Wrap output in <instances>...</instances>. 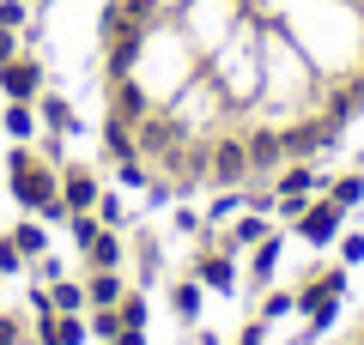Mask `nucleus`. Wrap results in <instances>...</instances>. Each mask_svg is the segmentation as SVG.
Returning a JSON list of instances; mask_svg holds the SVG:
<instances>
[{
	"instance_id": "obj_1",
	"label": "nucleus",
	"mask_w": 364,
	"mask_h": 345,
	"mask_svg": "<svg viewBox=\"0 0 364 345\" xmlns=\"http://www.w3.org/2000/svg\"><path fill=\"white\" fill-rule=\"evenodd\" d=\"M13 194H18L37 218H73V212L61 206V182H55V170L43 164V158H31L25 146H13Z\"/></svg>"
},
{
	"instance_id": "obj_2",
	"label": "nucleus",
	"mask_w": 364,
	"mask_h": 345,
	"mask_svg": "<svg viewBox=\"0 0 364 345\" xmlns=\"http://www.w3.org/2000/svg\"><path fill=\"white\" fill-rule=\"evenodd\" d=\"M207 176L225 182V188H243L249 182V146L243 140H213L207 146Z\"/></svg>"
},
{
	"instance_id": "obj_3",
	"label": "nucleus",
	"mask_w": 364,
	"mask_h": 345,
	"mask_svg": "<svg viewBox=\"0 0 364 345\" xmlns=\"http://www.w3.org/2000/svg\"><path fill=\"white\" fill-rule=\"evenodd\" d=\"M0 91H6V103H37L43 97V67L31 55H13L0 67Z\"/></svg>"
},
{
	"instance_id": "obj_4",
	"label": "nucleus",
	"mask_w": 364,
	"mask_h": 345,
	"mask_svg": "<svg viewBox=\"0 0 364 345\" xmlns=\"http://www.w3.org/2000/svg\"><path fill=\"white\" fill-rule=\"evenodd\" d=\"M334 140H340V128L328 121V115H322V121H304V128H286V133H279L286 158H298V164H304V158H316V152H328Z\"/></svg>"
},
{
	"instance_id": "obj_5",
	"label": "nucleus",
	"mask_w": 364,
	"mask_h": 345,
	"mask_svg": "<svg viewBox=\"0 0 364 345\" xmlns=\"http://www.w3.org/2000/svg\"><path fill=\"white\" fill-rule=\"evenodd\" d=\"M340 218H346V212H340L334 200H310V206L298 212V236H304L310 248H322V243H334V236H340Z\"/></svg>"
},
{
	"instance_id": "obj_6",
	"label": "nucleus",
	"mask_w": 364,
	"mask_h": 345,
	"mask_svg": "<svg viewBox=\"0 0 364 345\" xmlns=\"http://www.w3.org/2000/svg\"><path fill=\"white\" fill-rule=\"evenodd\" d=\"M340 291H346V273L328 267V273H316V279L298 291V309H304V315H322V309H334V303H340Z\"/></svg>"
},
{
	"instance_id": "obj_7",
	"label": "nucleus",
	"mask_w": 364,
	"mask_h": 345,
	"mask_svg": "<svg viewBox=\"0 0 364 345\" xmlns=\"http://www.w3.org/2000/svg\"><path fill=\"white\" fill-rule=\"evenodd\" d=\"M97 200H104V188H97L91 170H67L61 176V206L67 212H97Z\"/></svg>"
},
{
	"instance_id": "obj_8",
	"label": "nucleus",
	"mask_w": 364,
	"mask_h": 345,
	"mask_svg": "<svg viewBox=\"0 0 364 345\" xmlns=\"http://www.w3.org/2000/svg\"><path fill=\"white\" fill-rule=\"evenodd\" d=\"M195 279L207 285V291H231V285H237L231 248H200V255H195Z\"/></svg>"
},
{
	"instance_id": "obj_9",
	"label": "nucleus",
	"mask_w": 364,
	"mask_h": 345,
	"mask_svg": "<svg viewBox=\"0 0 364 345\" xmlns=\"http://www.w3.org/2000/svg\"><path fill=\"white\" fill-rule=\"evenodd\" d=\"M249 176H273V170L286 164V146H279V133H249Z\"/></svg>"
},
{
	"instance_id": "obj_10",
	"label": "nucleus",
	"mask_w": 364,
	"mask_h": 345,
	"mask_svg": "<svg viewBox=\"0 0 364 345\" xmlns=\"http://www.w3.org/2000/svg\"><path fill=\"white\" fill-rule=\"evenodd\" d=\"M104 152L116 158V164H128V158L140 152V140H134V121H122V115H109V121H104Z\"/></svg>"
},
{
	"instance_id": "obj_11",
	"label": "nucleus",
	"mask_w": 364,
	"mask_h": 345,
	"mask_svg": "<svg viewBox=\"0 0 364 345\" xmlns=\"http://www.w3.org/2000/svg\"><path fill=\"white\" fill-rule=\"evenodd\" d=\"M109 115H122V121H134V128H140L146 115H152V103H146V91L134 85V79H122V85H116V109H109Z\"/></svg>"
},
{
	"instance_id": "obj_12",
	"label": "nucleus",
	"mask_w": 364,
	"mask_h": 345,
	"mask_svg": "<svg viewBox=\"0 0 364 345\" xmlns=\"http://www.w3.org/2000/svg\"><path fill=\"white\" fill-rule=\"evenodd\" d=\"M122 291H128V285H122V273H116V267H104L97 279L85 285V303H91V309H109V303H122Z\"/></svg>"
},
{
	"instance_id": "obj_13",
	"label": "nucleus",
	"mask_w": 364,
	"mask_h": 345,
	"mask_svg": "<svg viewBox=\"0 0 364 345\" xmlns=\"http://www.w3.org/2000/svg\"><path fill=\"white\" fill-rule=\"evenodd\" d=\"M85 261H91L97 273H104V267H122V243H116V230H109V224L85 243Z\"/></svg>"
},
{
	"instance_id": "obj_14",
	"label": "nucleus",
	"mask_w": 364,
	"mask_h": 345,
	"mask_svg": "<svg viewBox=\"0 0 364 345\" xmlns=\"http://www.w3.org/2000/svg\"><path fill=\"white\" fill-rule=\"evenodd\" d=\"M13 243H18L25 261H43V255H49V230H43L37 218H25V224H13Z\"/></svg>"
},
{
	"instance_id": "obj_15",
	"label": "nucleus",
	"mask_w": 364,
	"mask_h": 345,
	"mask_svg": "<svg viewBox=\"0 0 364 345\" xmlns=\"http://www.w3.org/2000/svg\"><path fill=\"white\" fill-rule=\"evenodd\" d=\"M37 115L49 121L55 133H79V115H73V103H67V97H37Z\"/></svg>"
},
{
	"instance_id": "obj_16",
	"label": "nucleus",
	"mask_w": 364,
	"mask_h": 345,
	"mask_svg": "<svg viewBox=\"0 0 364 345\" xmlns=\"http://www.w3.org/2000/svg\"><path fill=\"white\" fill-rule=\"evenodd\" d=\"M261 236H273V230H267V218H261V212H249V218H237V224H231V243H225V248H255Z\"/></svg>"
},
{
	"instance_id": "obj_17",
	"label": "nucleus",
	"mask_w": 364,
	"mask_h": 345,
	"mask_svg": "<svg viewBox=\"0 0 364 345\" xmlns=\"http://www.w3.org/2000/svg\"><path fill=\"white\" fill-rule=\"evenodd\" d=\"M170 309H176L182 321H195L200 315V279H182L176 291H170Z\"/></svg>"
},
{
	"instance_id": "obj_18",
	"label": "nucleus",
	"mask_w": 364,
	"mask_h": 345,
	"mask_svg": "<svg viewBox=\"0 0 364 345\" xmlns=\"http://www.w3.org/2000/svg\"><path fill=\"white\" fill-rule=\"evenodd\" d=\"M49 303L61 309V315H79V309H85V285H67V279H55V285H49Z\"/></svg>"
},
{
	"instance_id": "obj_19",
	"label": "nucleus",
	"mask_w": 364,
	"mask_h": 345,
	"mask_svg": "<svg viewBox=\"0 0 364 345\" xmlns=\"http://www.w3.org/2000/svg\"><path fill=\"white\" fill-rule=\"evenodd\" d=\"M273 267H279V236H261V243H255V267H249V273H255V285H267Z\"/></svg>"
},
{
	"instance_id": "obj_20",
	"label": "nucleus",
	"mask_w": 364,
	"mask_h": 345,
	"mask_svg": "<svg viewBox=\"0 0 364 345\" xmlns=\"http://www.w3.org/2000/svg\"><path fill=\"white\" fill-rule=\"evenodd\" d=\"M6 133H13V140H31V133H37V115H31V103H6Z\"/></svg>"
},
{
	"instance_id": "obj_21",
	"label": "nucleus",
	"mask_w": 364,
	"mask_h": 345,
	"mask_svg": "<svg viewBox=\"0 0 364 345\" xmlns=\"http://www.w3.org/2000/svg\"><path fill=\"white\" fill-rule=\"evenodd\" d=\"M328 200H334L340 212H346V206H358V200H364V176H340L334 188H328Z\"/></svg>"
},
{
	"instance_id": "obj_22",
	"label": "nucleus",
	"mask_w": 364,
	"mask_h": 345,
	"mask_svg": "<svg viewBox=\"0 0 364 345\" xmlns=\"http://www.w3.org/2000/svg\"><path fill=\"white\" fill-rule=\"evenodd\" d=\"M116 315H122V327H146V297H140V291H122Z\"/></svg>"
},
{
	"instance_id": "obj_23",
	"label": "nucleus",
	"mask_w": 364,
	"mask_h": 345,
	"mask_svg": "<svg viewBox=\"0 0 364 345\" xmlns=\"http://www.w3.org/2000/svg\"><path fill=\"white\" fill-rule=\"evenodd\" d=\"M85 327H91V333H97V339L109 345V339H116V333H122V315H116V303H109V309H97V315H91Z\"/></svg>"
},
{
	"instance_id": "obj_24",
	"label": "nucleus",
	"mask_w": 364,
	"mask_h": 345,
	"mask_svg": "<svg viewBox=\"0 0 364 345\" xmlns=\"http://www.w3.org/2000/svg\"><path fill=\"white\" fill-rule=\"evenodd\" d=\"M6 273H13V279L25 273V255H18V243H13V236H0V279H6Z\"/></svg>"
},
{
	"instance_id": "obj_25",
	"label": "nucleus",
	"mask_w": 364,
	"mask_h": 345,
	"mask_svg": "<svg viewBox=\"0 0 364 345\" xmlns=\"http://www.w3.org/2000/svg\"><path fill=\"white\" fill-rule=\"evenodd\" d=\"M298 309V297H286V291H273L267 303H261V321H279V315H291Z\"/></svg>"
},
{
	"instance_id": "obj_26",
	"label": "nucleus",
	"mask_w": 364,
	"mask_h": 345,
	"mask_svg": "<svg viewBox=\"0 0 364 345\" xmlns=\"http://www.w3.org/2000/svg\"><path fill=\"white\" fill-rule=\"evenodd\" d=\"M25 25V0H0V31H18Z\"/></svg>"
},
{
	"instance_id": "obj_27",
	"label": "nucleus",
	"mask_w": 364,
	"mask_h": 345,
	"mask_svg": "<svg viewBox=\"0 0 364 345\" xmlns=\"http://www.w3.org/2000/svg\"><path fill=\"white\" fill-rule=\"evenodd\" d=\"M340 261L358 267V261H364V236H340Z\"/></svg>"
},
{
	"instance_id": "obj_28",
	"label": "nucleus",
	"mask_w": 364,
	"mask_h": 345,
	"mask_svg": "<svg viewBox=\"0 0 364 345\" xmlns=\"http://www.w3.org/2000/svg\"><path fill=\"white\" fill-rule=\"evenodd\" d=\"M237 206H243V194H219V200H213V218H231Z\"/></svg>"
},
{
	"instance_id": "obj_29",
	"label": "nucleus",
	"mask_w": 364,
	"mask_h": 345,
	"mask_svg": "<svg viewBox=\"0 0 364 345\" xmlns=\"http://www.w3.org/2000/svg\"><path fill=\"white\" fill-rule=\"evenodd\" d=\"M261 339H267V321L255 315V321H249V327H243V339H237V345H261Z\"/></svg>"
},
{
	"instance_id": "obj_30",
	"label": "nucleus",
	"mask_w": 364,
	"mask_h": 345,
	"mask_svg": "<svg viewBox=\"0 0 364 345\" xmlns=\"http://www.w3.org/2000/svg\"><path fill=\"white\" fill-rule=\"evenodd\" d=\"M13 55H18V31H0V67L13 61Z\"/></svg>"
},
{
	"instance_id": "obj_31",
	"label": "nucleus",
	"mask_w": 364,
	"mask_h": 345,
	"mask_svg": "<svg viewBox=\"0 0 364 345\" xmlns=\"http://www.w3.org/2000/svg\"><path fill=\"white\" fill-rule=\"evenodd\" d=\"M109 345H146V327H122V333H116Z\"/></svg>"
},
{
	"instance_id": "obj_32",
	"label": "nucleus",
	"mask_w": 364,
	"mask_h": 345,
	"mask_svg": "<svg viewBox=\"0 0 364 345\" xmlns=\"http://www.w3.org/2000/svg\"><path fill=\"white\" fill-rule=\"evenodd\" d=\"M0 345H18V321L13 315H0Z\"/></svg>"
},
{
	"instance_id": "obj_33",
	"label": "nucleus",
	"mask_w": 364,
	"mask_h": 345,
	"mask_svg": "<svg viewBox=\"0 0 364 345\" xmlns=\"http://www.w3.org/2000/svg\"><path fill=\"white\" fill-rule=\"evenodd\" d=\"M358 339H364V333H358Z\"/></svg>"
}]
</instances>
